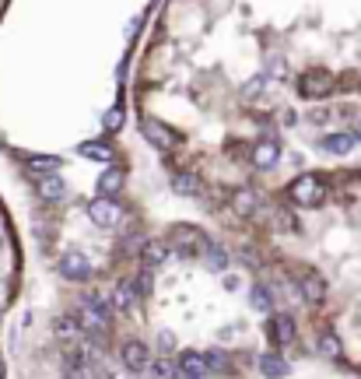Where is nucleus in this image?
I'll return each mask as SVG.
<instances>
[{
    "instance_id": "1",
    "label": "nucleus",
    "mask_w": 361,
    "mask_h": 379,
    "mask_svg": "<svg viewBox=\"0 0 361 379\" xmlns=\"http://www.w3.org/2000/svg\"><path fill=\"white\" fill-rule=\"evenodd\" d=\"M130 134L204 221L305 162L358 158L361 0H176L130 71Z\"/></svg>"
},
{
    "instance_id": "2",
    "label": "nucleus",
    "mask_w": 361,
    "mask_h": 379,
    "mask_svg": "<svg viewBox=\"0 0 361 379\" xmlns=\"http://www.w3.org/2000/svg\"><path fill=\"white\" fill-rule=\"evenodd\" d=\"M18 379H284L305 361L281 291L204 218H155L116 277L18 302Z\"/></svg>"
},
{
    "instance_id": "3",
    "label": "nucleus",
    "mask_w": 361,
    "mask_h": 379,
    "mask_svg": "<svg viewBox=\"0 0 361 379\" xmlns=\"http://www.w3.org/2000/svg\"><path fill=\"white\" fill-rule=\"evenodd\" d=\"M211 225L281 291L305 361L361 379V155L305 162Z\"/></svg>"
},
{
    "instance_id": "4",
    "label": "nucleus",
    "mask_w": 361,
    "mask_h": 379,
    "mask_svg": "<svg viewBox=\"0 0 361 379\" xmlns=\"http://www.w3.org/2000/svg\"><path fill=\"white\" fill-rule=\"evenodd\" d=\"M29 284V246L11 200L0 190V379H8V326Z\"/></svg>"
}]
</instances>
